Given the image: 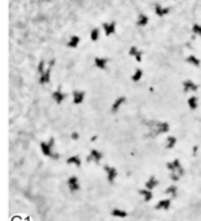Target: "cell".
I'll return each mask as SVG.
<instances>
[{"label": "cell", "instance_id": "484cf974", "mask_svg": "<svg viewBox=\"0 0 201 221\" xmlns=\"http://www.w3.org/2000/svg\"><path fill=\"white\" fill-rule=\"evenodd\" d=\"M142 76H143V70L142 69H137V70L133 73V75H132V80L134 83H137V82L141 80Z\"/></svg>", "mask_w": 201, "mask_h": 221}, {"label": "cell", "instance_id": "d6986e66", "mask_svg": "<svg viewBox=\"0 0 201 221\" xmlns=\"http://www.w3.org/2000/svg\"><path fill=\"white\" fill-rule=\"evenodd\" d=\"M186 62L189 63V65H192V66H195V67H199L200 63H201V61L197 58L196 56H194V54H189V56L186 57Z\"/></svg>", "mask_w": 201, "mask_h": 221}, {"label": "cell", "instance_id": "9a60e30c", "mask_svg": "<svg viewBox=\"0 0 201 221\" xmlns=\"http://www.w3.org/2000/svg\"><path fill=\"white\" fill-rule=\"evenodd\" d=\"M50 74H52V67H48L45 70V73L41 74V75L39 76V83L43 85L48 84L49 82H50Z\"/></svg>", "mask_w": 201, "mask_h": 221}, {"label": "cell", "instance_id": "9c48e42d", "mask_svg": "<svg viewBox=\"0 0 201 221\" xmlns=\"http://www.w3.org/2000/svg\"><path fill=\"white\" fill-rule=\"evenodd\" d=\"M182 85H183V92L184 93H188V92H196L197 91V84L195 82L189 80V79H187V80H184L183 83H182Z\"/></svg>", "mask_w": 201, "mask_h": 221}, {"label": "cell", "instance_id": "3957f363", "mask_svg": "<svg viewBox=\"0 0 201 221\" xmlns=\"http://www.w3.org/2000/svg\"><path fill=\"white\" fill-rule=\"evenodd\" d=\"M166 168L169 170V172L178 173L179 176L184 175V170H183V167H182L179 159H174L173 162H168L166 163Z\"/></svg>", "mask_w": 201, "mask_h": 221}, {"label": "cell", "instance_id": "7c38bea8", "mask_svg": "<svg viewBox=\"0 0 201 221\" xmlns=\"http://www.w3.org/2000/svg\"><path fill=\"white\" fill-rule=\"evenodd\" d=\"M52 98L54 100V102L56 104H62L63 101H65V98H66V93L65 92H62L61 91V88H58L57 91H54L53 93H52Z\"/></svg>", "mask_w": 201, "mask_h": 221}, {"label": "cell", "instance_id": "836d02e7", "mask_svg": "<svg viewBox=\"0 0 201 221\" xmlns=\"http://www.w3.org/2000/svg\"><path fill=\"white\" fill-rule=\"evenodd\" d=\"M71 139H72L74 141H78L79 140V133L78 132H72V133H71Z\"/></svg>", "mask_w": 201, "mask_h": 221}, {"label": "cell", "instance_id": "ac0fdd59", "mask_svg": "<svg viewBox=\"0 0 201 221\" xmlns=\"http://www.w3.org/2000/svg\"><path fill=\"white\" fill-rule=\"evenodd\" d=\"M79 44H80V38L78 35H72L70 36V39L67 41V47L68 48H78Z\"/></svg>", "mask_w": 201, "mask_h": 221}, {"label": "cell", "instance_id": "277c9868", "mask_svg": "<svg viewBox=\"0 0 201 221\" xmlns=\"http://www.w3.org/2000/svg\"><path fill=\"white\" fill-rule=\"evenodd\" d=\"M67 186H68V190L71 193H78L80 190V182H79V178L76 176H71L68 177L67 180Z\"/></svg>", "mask_w": 201, "mask_h": 221}, {"label": "cell", "instance_id": "f1b7e54d", "mask_svg": "<svg viewBox=\"0 0 201 221\" xmlns=\"http://www.w3.org/2000/svg\"><path fill=\"white\" fill-rule=\"evenodd\" d=\"M192 32H194L195 35H197V36H201V25L195 23L194 26H192Z\"/></svg>", "mask_w": 201, "mask_h": 221}, {"label": "cell", "instance_id": "603a6c76", "mask_svg": "<svg viewBox=\"0 0 201 221\" xmlns=\"http://www.w3.org/2000/svg\"><path fill=\"white\" fill-rule=\"evenodd\" d=\"M67 164H74L76 167H81V158L79 155H72L67 159Z\"/></svg>", "mask_w": 201, "mask_h": 221}, {"label": "cell", "instance_id": "1f68e13d", "mask_svg": "<svg viewBox=\"0 0 201 221\" xmlns=\"http://www.w3.org/2000/svg\"><path fill=\"white\" fill-rule=\"evenodd\" d=\"M46 143H48V146H49V148L54 149V143H56V141H54L53 137H50V139L48 140V142H46Z\"/></svg>", "mask_w": 201, "mask_h": 221}, {"label": "cell", "instance_id": "8fae6325", "mask_svg": "<svg viewBox=\"0 0 201 221\" xmlns=\"http://www.w3.org/2000/svg\"><path fill=\"white\" fill-rule=\"evenodd\" d=\"M170 206H172V199H161L156 203L155 209H157V211H169Z\"/></svg>", "mask_w": 201, "mask_h": 221}, {"label": "cell", "instance_id": "8992f818", "mask_svg": "<svg viewBox=\"0 0 201 221\" xmlns=\"http://www.w3.org/2000/svg\"><path fill=\"white\" fill-rule=\"evenodd\" d=\"M102 29H103V31H104V35H106V36H110V35H112L115 31H116V22L115 21L103 22V23H102Z\"/></svg>", "mask_w": 201, "mask_h": 221}, {"label": "cell", "instance_id": "5b68a950", "mask_svg": "<svg viewBox=\"0 0 201 221\" xmlns=\"http://www.w3.org/2000/svg\"><path fill=\"white\" fill-rule=\"evenodd\" d=\"M103 170L107 175V181L112 184L117 177V170L115 167H111V165H103Z\"/></svg>", "mask_w": 201, "mask_h": 221}, {"label": "cell", "instance_id": "d590c367", "mask_svg": "<svg viewBox=\"0 0 201 221\" xmlns=\"http://www.w3.org/2000/svg\"><path fill=\"white\" fill-rule=\"evenodd\" d=\"M197 149H199L197 146H194V148H192V154H194V155L197 153Z\"/></svg>", "mask_w": 201, "mask_h": 221}, {"label": "cell", "instance_id": "83f0119b", "mask_svg": "<svg viewBox=\"0 0 201 221\" xmlns=\"http://www.w3.org/2000/svg\"><path fill=\"white\" fill-rule=\"evenodd\" d=\"M45 61L44 60H41L39 63H37V73H39V75H41V74H44L45 73V70H46V67H45Z\"/></svg>", "mask_w": 201, "mask_h": 221}, {"label": "cell", "instance_id": "d4e9b609", "mask_svg": "<svg viewBox=\"0 0 201 221\" xmlns=\"http://www.w3.org/2000/svg\"><path fill=\"white\" fill-rule=\"evenodd\" d=\"M175 143H177V139H175L174 136H169L166 137V142H165V148L166 149H173L175 146Z\"/></svg>", "mask_w": 201, "mask_h": 221}, {"label": "cell", "instance_id": "ba28073f", "mask_svg": "<svg viewBox=\"0 0 201 221\" xmlns=\"http://www.w3.org/2000/svg\"><path fill=\"white\" fill-rule=\"evenodd\" d=\"M125 101H126L125 96H120V97H117L116 100L112 102V105H111V113H112V114H115V113L119 111L120 107L125 104Z\"/></svg>", "mask_w": 201, "mask_h": 221}, {"label": "cell", "instance_id": "f546056e", "mask_svg": "<svg viewBox=\"0 0 201 221\" xmlns=\"http://www.w3.org/2000/svg\"><path fill=\"white\" fill-rule=\"evenodd\" d=\"M138 52H139V49L137 48L136 45H132L130 48H129V54H130L132 57H136L137 54H138Z\"/></svg>", "mask_w": 201, "mask_h": 221}, {"label": "cell", "instance_id": "ffe728a7", "mask_svg": "<svg viewBox=\"0 0 201 221\" xmlns=\"http://www.w3.org/2000/svg\"><path fill=\"white\" fill-rule=\"evenodd\" d=\"M187 104H188V107L191 110H196L197 106H199V98L196 96H191V97L187 100Z\"/></svg>", "mask_w": 201, "mask_h": 221}, {"label": "cell", "instance_id": "6da1fadb", "mask_svg": "<svg viewBox=\"0 0 201 221\" xmlns=\"http://www.w3.org/2000/svg\"><path fill=\"white\" fill-rule=\"evenodd\" d=\"M151 129H152L153 137H155V136H159V135H162V133H168L170 131V126L166 121H155L153 123V128H151Z\"/></svg>", "mask_w": 201, "mask_h": 221}, {"label": "cell", "instance_id": "4316f807", "mask_svg": "<svg viewBox=\"0 0 201 221\" xmlns=\"http://www.w3.org/2000/svg\"><path fill=\"white\" fill-rule=\"evenodd\" d=\"M99 39V29L98 27H93L90 30V40L92 41H97Z\"/></svg>", "mask_w": 201, "mask_h": 221}, {"label": "cell", "instance_id": "d6a6232c", "mask_svg": "<svg viewBox=\"0 0 201 221\" xmlns=\"http://www.w3.org/2000/svg\"><path fill=\"white\" fill-rule=\"evenodd\" d=\"M142 56H143V51H139L138 52V54H137L134 58L137 60V62H142Z\"/></svg>", "mask_w": 201, "mask_h": 221}, {"label": "cell", "instance_id": "e575fe53", "mask_svg": "<svg viewBox=\"0 0 201 221\" xmlns=\"http://www.w3.org/2000/svg\"><path fill=\"white\" fill-rule=\"evenodd\" d=\"M54 63H56V60H50V61H49V63H48V65H49V67H53V66H54Z\"/></svg>", "mask_w": 201, "mask_h": 221}, {"label": "cell", "instance_id": "30bf717a", "mask_svg": "<svg viewBox=\"0 0 201 221\" xmlns=\"http://www.w3.org/2000/svg\"><path fill=\"white\" fill-rule=\"evenodd\" d=\"M84 98H85V92L84 91H80V89H75L72 92V101L75 105H80L84 102Z\"/></svg>", "mask_w": 201, "mask_h": 221}, {"label": "cell", "instance_id": "e0dca14e", "mask_svg": "<svg viewBox=\"0 0 201 221\" xmlns=\"http://www.w3.org/2000/svg\"><path fill=\"white\" fill-rule=\"evenodd\" d=\"M157 185H159V180L155 177V176H151V177H148V180L146 181V189L153 190Z\"/></svg>", "mask_w": 201, "mask_h": 221}, {"label": "cell", "instance_id": "7402d4cb", "mask_svg": "<svg viewBox=\"0 0 201 221\" xmlns=\"http://www.w3.org/2000/svg\"><path fill=\"white\" fill-rule=\"evenodd\" d=\"M148 16L147 14H143V13H141V14H138V17H137V25L138 26H141V27H143V26H146V25L148 23Z\"/></svg>", "mask_w": 201, "mask_h": 221}, {"label": "cell", "instance_id": "52a82bcc", "mask_svg": "<svg viewBox=\"0 0 201 221\" xmlns=\"http://www.w3.org/2000/svg\"><path fill=\"white\" fill-rule=\"evenodd\" d=\"M102 158H103V154L101 153V151H98L97 149H92L89 153V155H88V162H94V163H99L102 161Z\"/></svg>", "mask_w": 201, "mask_h": 221}, {"label": "cell", "instance_id": "7a4b0ae2", "mask_svg": "<svg viewBox=\"0 0 201 221\" xmlns=\"http://www.w3.org/2000/svg\"><path fill=\"white\" fill-rule=\"evenodd\" d=\"M40 150H41V153H43L44 155H45V156H49L50 159H54V161L59 159V154L56 153V151H54V149L49 148L48 143L44 142V141H41V142H40Z\"/></svg>", "mask_w": 201, "mask_h": 221}, {"label": "cell", "instance_id": "2e32d148", "mask_svg": "<svg viewBox=\"0 0 201 221\" xmlns=\"http://www.w3.org/2000/svg\"><path fill=\"white\" fill-rule=\"evenodd\" d=\"M138 193L143 197V200H144V202H150L153 198L152 190H148V189H146V187H144V189H139Z\"/></svg>", "mask_w": 201, "mask_h": 221}, {"label": "cell", "instance_id": "44dd1931", "mask_svg": "<svg viewBox=\"0 0 201 221\" xmlns=\"http://www.w3.org/2000/svg\"><path fill=\"white\" fill-rule=\"evenodd\" d=\"M111 215L114 217H119V219H124V217L128 216V212L124 211V209H120V208H114L111 211Z\"/></svg>", "mask_w": 201, "mask_h": 221}, {"label": "cell", "instance_id": "4dcf8cb0", "mask_svg": "<svg viewBox=\"0 0 201 221\" xmlns=\"http://www.w3.org/2000/svg\"><path fill=\"white\" fill-rule=\"evenodd\" d=\"M169 177H170V180L172 181H174V182H177V181H179V178L182 177V176H179L178 173H174V172H170V175H169Z\"/></svg>", "mask_w": 201, "mask_h": 221}, {"label": "cell", "instance_id": "5bb4252c", "mask_svg": "<svg viewBox=\"0 0 201 221\" xmlns=\"http://www.w3.org/2000/svg\"><path fill=\"white\" fill-rule=\"evenodd\" d=\"M153 10H155V13H156L157 17H164V16H166L168 13L170 12V9L168 7H162V5H160V4H155Z\"/></svg>", "mask_w": 201, "mask_h": 221}, {"label": "cell", "instance_id": "4fadbf2b", "mask_svg": "<svg viewBox=\"0 0 201 221\" xmlns=\"http://www.w3.org/2000/svg\"><path fill=\"white\" fill-rule=\"evenodd\" d=\"M107 63H108V60L104 58V57H95V58H94L95 67L99 69V70H106V69H107Z\"/></svg>", "mask_w": 201, "mask_h": 221}, {"label": "cell", "instance_id": "cb8c5ba5", "mask_svg": "<svg viewBox=\"0 0 201 221\" xmlns=\"http://www.w3.org/2000/svg\"><path fill=\"white\" fill-rule=\"evenodd\" d=\"M165 194L170 195L172 198H175L178 194V187L175 186V185H170V186L166 187V190H165Z\"/></svg>", "mask_w": 201, "mask_h": 221}]
</instances>
